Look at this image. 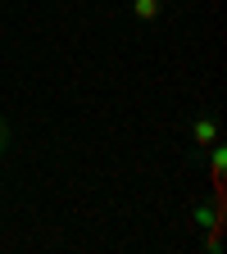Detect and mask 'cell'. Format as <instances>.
Segmentation results:
<instances>
[{
	"label": "cell",
	"instance_id": "cell-1",
	"mask_svg": "<svg viewBox=\"0 0 227 254\" xmlns=\"http://www.w3.org/2000/svg\"><path fill=\"white\" fill-rule=\"evenodd\" d=\"M214 141H223V123L214 109H200L196 118H191V159H200Z\"/></svg>",
	"mask_w": 227,
	"mask_h": 254
},
{
	"label": "cell",
	"instance_id": "cell-2",
	"mask_svg": "<svg viewBox=\"0 0 227 254\" xmlns=\"http://www.w3.org/2000/svg\"><path fill=\"white\" fill-rule=\"evenodd\" d=\"M127 14L137 23H159L164 18V0H127Z\"/></svg>",
	"mask_w": 227,
	"mask_h": 254
},
{
	"label": "cell",
	"instance_id": "cell-3",
	"mask_svg": "<svg viewBox=\"0 0 227 254\" xmlns=\"http://www.w3.org/2000/svg\"><path fill=\"white\" fill-rule=\"evenodd\" d=\"M200 159H209V173H214V186H218V182H223V168H227V145H223V141H214Z\"/></svg>",
	"mask_w": 227,
	"mask_h": 254
},
{
	"label": "cell",
	"instance_id": "cell-4",
	"mask_svg": "<svg viewBox=\"0 0 227 254\" xmlns=\"http://www.w3.org/2000/svg\"><path fill=\"white\" fill-rule=\"evenodd\" d=\"M214 222H218V213H214V204H209V200H196V204H191V227L209 232Z\"/></svg>",
	"mask_w": 227,
	"mask_h": 254
},
{
	"label": "cell",
	"instance_id": "cell-5",
	"mask_svg": "<svg viewBox=\"0 0 227 254\" xmlns=\"http://www.w3.org/2000/svg\"><path fill=\"white\" fill-rule=\"evenodd\" d=\"M14 145H18V136H14L9 118H0V168H9V159H14Z\"/></svg>",
	"mask_w": 227,
	"mask_h": 254
}]
</instances>
